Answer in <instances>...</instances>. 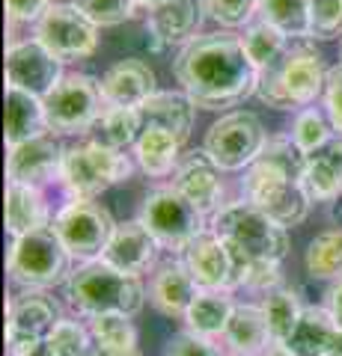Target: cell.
<instances>
[{
	"mask_svg": "<svg viewBox=\"0 0 342 356\" xmlns=\"http://www.w3.org/2000/svg\"><path fill=\"white\" fill-rule=\"evenodd\" d=\"M182 92L203 110L235 107L256 95V65L250 63L244 42L233 33H203L179 51L173 63Z\"/></svg>",
	"mask_w": 342,
	"mask_h": 356,
	"instance_id": "1",
	"label": "cell"
},
{
	"mask_svg": "<svg viewBox=\"0 0 342 356\" xmlns=\"http://www.w3.org/2000/svg\"><path fill=\"white\" fill-rule=\"evenodd\" d=\"M65 297L86 318L110 315V312L137 315L146 303V288H143L140 276L123 273L98 259L75 267L72 276L65 280Z\"/></svg>",
	"mask_w": 342,
	"mask_h": 356,
	"instance_id": "2",
	"label": "cell"
},
{
	"mask_svg": "<svg viewBox=\"0 0 342 356\" xmlns=\"http://www.w3.org/2000/svg\"><path fill=\"white\" fill-rule=\"evenodd\" d=\"M325 81H327V69L322 57L310 48L289 44V51L277 63L259 72L256 98L262 104L277 110L310 107L325 92Z\"/></svg>",
	"mask_w": 342,
	"mask_h": 356,
	"instance_id": "3",
	"label": "cell"
},
{
	"mask_svg": "<svg viewBox=\"0 0 342 356\" xmlns=\"http://www.w3.org/2000/svg\"><path fill=\"white\" fill-rule=\"evenodd\" d=\"M212 232H217L235 252L247 259L262 261H283L289 252V235L286 226L271 220L265 211L250 205L247 199L229 202L212 217Z\"/></svg>",
	"mask_w": 342,
	"mask_h": 356,
	"instance_id": "4",
	"label": "cell"
},
{
	"mask_svg": "<svg viewBox=\"0 0 342 356\" xmlns=\"http://www.w3.org/2000/svg\"><path fill=\"white\" fill-rule=\"evenodd\" d=\"M72 261L75 259L60 241L57 229L45 226L13 241L6 255V270L13 276V282L30 288V291H42V288H51L69 280Z\"/></svg>",
	"mask_w": 342,
	"mask_h": 356,
	"instance_id": "5",
	"label": "cell"
},
{
	"mask_svg": "<svg viewBox=\"0 0 342 356\" xmlns=\"http://www.w3.org/2000/svg\"><path fill=\"white\" fill-rule=\"evenodd\" d=\"M131 172H134V163L128 154H123V149H114L107 143H84V146L65 149L60 184L69 199H95L110 184L128 181Z\"/></svg>",
	"mask_w": 342,
	"mask_h": 356,
	"instance_id": "6",
	"label": "cell"
},
{
	"mask_svg": "<svg viewBox=\"0 0 342 356\" xmlns=\"http://www.w3.org/2000/svg\"><path fill=\"white\" fill-rule=\"evenodd\" d=\"M241 191H244V199L250 205H256L259 211H265L271 220H277L286 229L304 222L313 205L301 178L262 158H256V163L247 166Z\"/></svg>",
	"mask_w": 342,
	"mask_h": 356,
	"instance_id": "7",
	"label": "cell"
},
{
	"mask_svg": "<svg viewBox=\"0 0 342 356\" xmlns=\"http://www.w3.org/2000/svg\"><path fill=\"white\" fill-rule=\"evenodd\" d=\"M45 102V119L54 134H86L107 110L102 95V81L90 74H65L63 81L42 98Z\"/></svg>",
	"mask_w": 342,
	"mask_h": 356,
	"instance_id": "8",
	"label": "cell"
},
{
	"mask_svg": "<svg viewBox=\"0 0 342 356\" xmlns=\"http://www.w3.org/2000/svg\"><path fill=\"white\" fill-rule=\"evenodd\" d=\"M51 226L57 229V235L65 243L69 255L78 259L81 264L102 259L110 238L116 232V222L110 217V211L93 202V199H72V202H65L54 214Z\"/></svg>",
	"mask_w": 342,
	"mask_h": 356,
	"instance_id": "9",
	"label": "cell"
},
{
	"mask_svg": "<svg viewBox=\"0 0 342 356\" xmlns=\"http://www.w3.org/2000/svg\"><path fill=\"white\" fill-rule=\"evenodd\" d=\"M137 220L170 252H185L187 243L205 232V214H200L176 187H161L149 193L143 199Z\"/></svg>",
	"mask_w": 342,
	"mask_h": 356,
	"instance_id": "10",
	"label": "cell"
},
{
	"mask_svg": "<svg viewBox=\"0 0 342 356\" xmlns=\"http://www.w3.org/2000/svg\"><path fill=\"white\" fill-rule=\"evenodd\" d=\"M265 143H268V137H265L259 116L250 110H233L208 128L203 149L224 172H235L256 163Z\"/></svg>",
	"mask_w": 342,
	"mask_h": 356,
	"instance_id": "11",
	"label": "cell"
},
{
	"mask_svg": "<svg viewBox=\"0 0 342 356\" xmlns=\"http://www.w3.org/2000/svg\"><path fill=\"white\" fill-rule=\"evenodd\" d=\"M36 39L60 63L93 57L98 48V27L75 3H54L36 21Z\"/></svg>",
	"mask_w": 342,
	"mask_h": 356,
	"instance_id": "12",
	"label": "cell"
},
{
	"mask_svg": "<svg viewBox=\"0 0 342 356\" xmlns=\"http://www.w3.org/2000/svg\"><path fill=\"white\" fill-rule=\"evenodd\" d=\"M57 303L39 291H27L6 306V353L36 356L57 327Z\"/></svg>",
	"mask_w": 342,
	"mask_h": 356,
	"instance_id": "13",
	"label": "cell"
},
{
	"mask_svg": "<svg viewBox=\"0 0 342 356\" xmlns=\"http://www.w3.org/2000/svg\"><path fill=\"white\" fill-rule=\"evenodd\" d=\"M63 77V63L39 39L13 42L6 48V86L45 98Z\"/></svg>",
	"mask_w": 342,
	"mask_h": 356,
	"instance_id": "14",
	"label": "cell"
},
{
	"mask_svg": "<svg viewBox=\"0 0 342 356\" xmlns=\"http://www.w3.org/2000/svg\"><path fill=\"white\" fill-rule=\"evenodd\" d=\"M63 154L65 149L60 146L57 134L45 131L39 137H33L21 146H13L6 154V178L15 184H30V187H42L60 178V166H63Z\"/></svg>",
	"mask_w": 342,
	"mask_h": 356,
	"instance_id": "15",
	"label": "cell"
},
{
	"mask_svg": "<svg viewBox=\"0 0 342 356\" xmlns=\"http://www.w3.org/2000/svg\"><path fill=\"white\" fill-rule=\"evenodd\" d=\"M220 166L208 158V152L182 154L179 166L173 172V187L191 202L200 214L215 217L224 208V181H220Z\"/></svg>",
	"mask_w": 342,
	"mask_h": 356,
	"instance_id": "16",
	"label": "cell"
},
{
	"mask_svg": "<svg viewBox=\"0 0 342 356\" xmlns=\"http://www.w3.org/2000/svg\"><path fill=\"white\" fill-rule=\"evenodd\" d=\"M185 267L200 288L208 291H233V255L217 232L196 235L182 252Z\"/></svg>",
	"mask_w": 342,
	"mask_h": 356,
	"instance_id": "17",
	"label": "cell"
},
{
	"mask_svg": "<svg viewBox=\"0 0 342 356\" xmlns=\"http://www.w3.org/2000/svg\"><path fill=\"white\" fill-rule=\"evenodd\" d=\"M158 250L161 243L155 241V235L140 220H128V222H116V232L107 243L102 261H107L110 267H116L123 273L140 276L155 264Z\"/></svg>",
	"mask_w": 342,
	"mask_h": 356,
	"instance_id": "18",
	"label": "cell"
},
{
	"mask_svg": "<svg viewBox=\"0 0 342 356\" xmlns=\"http://www.w3.org/2000/svg\"><path fill=\"white\" fill-rule=\"evenodd\" d=\"M205 3L203 0H167L158 9L149 13L146 30L152 39V48H164V44H176V42H191L196 33H200V24L205 18Z\"/></svg>",
	"mask_w": 342,
	"mask_h": 356,
	"instance_id": "19",
	"label": "cell"
},
{
	"mask_svg": "<svg viewBox=\"0 0 342 356\" xmlns=\"http://www.w3.org/2000/svg\"><path fill=\"white\" fill-rule=\"evenodd\" d=\"M155 92V72L137 57L110 65L102 77V95L107 107H140Z\"/></svg>",
	"mask_w": 342,
	"mask_h": 356,
	"instance_id": "20",
	"label": "cell"
},
{
	"mask_svg": "<svg viewBox=\"0 0 342 356\" xmlns=\"http://www.w3.org/2000/svg\"><path fill=\"white\" fill-rule=\"evenodd\" d=\"M200 291L203 288L196 285V280L185 267V261H170V264H164L155 276H152L149 303L167 318H185Z\"/></svg>",
	"mask_w": 342,
	"mask_h": 356,
	"instance_id": "21",
	"label": "cell"
},
{
	"mask_svg": "<svg viewBox=\"0 0 342 356\" xmlns=\"http://www.w3.org/2000/svg\"><path fill=\"white\" fill-rule=\"evenodd\" d=\"M301 184L313 202H330L342 193V137H330L322 149L306 154Z\"/></svg>",
	"mask_w": 342,
	"mask_h": 356,
	"instance_id": "22",
	"label": "cell"
},
{
	"mask_svg": "<svg viewBox=\"0 0 342 356\" xmlns=\"http://www.w3.org/2000/svg\"><path fill=\"white\" fill-rule=\"evenodd\" d=\"M224 341L233 356H265V350L274 344L268 321H265L262 306L253 303H238L233 318L226 324Z\"/></svg>",
	"mask_w": 342,
	"mask_h": 356,
	"instance_id": "23",
	"label": "cell"
},
{
	"mask_svg": "<svg viewBox=\"0 0 342 356\" xmlns=\"http://www.w3.org/2000/svg\"><path fill=\"white\" fill-rule=\"evenodd\" d=\"M336 332L339 327L327 309L306 306L301 312V318H297L295 330L289 332V339L283 341V348L292 356H327Z\"/></svg>",
	"mask_w": 342,
	"mask_h": 356,
	"instance_id": "24",
	"label": "cell"
},
{
	"mask_svg": "<svg viewBox=\"0 0 342 356\" xmlns=\"http://www.w3.org/2000/svg\"><path fill=\"white\" fill-rule=\"evenodd\" d=\"M45 131H51L45 119V102L24 89L6 86V149L21 146Z\"/></svg>",
	"mask_w": 342,
	"mask_h": 356,
	"instance_id": "25",
	"label": "cell"
},
{
	"mask_svg": "<svg viewBox=\"0 0 342 356\" xmlns=\"http://www.w3.org/2000/svg\"><path fill=\"white\" fill-rule=\"evenodd\" d=\"M51 211L42 199L39 187L6 181V232L13 238L30 235L36 229L51 226Z\"/></svg>",
	"mask_w": 342,
	"mask_h": 356,
	"instance_id": "26",
	"label": "cell"
},
{
	"mask_svg": "<svg viewBox=\"0 0 342 356\" xmlns=\"http://www.w3.org/2000/svg\"><path fill=\"white\" fill-rule=\"evenodd\" d=\"M137 110H140L143 128H167L185 143L187 134H191V128H194L196 104L185 92H155Z\"/></svg>",
	"mask_w": 342,
	"mask_h": 356,
	"instance_id": "27",
	"label": "cell"
},
{
	"mask_svg": "<svg viewBox=\"0 0 342 356\" xmlns=\"http://www.w3.org/2000/svg\"><path fill=\"white\" fill-rule=\"evenodd\" d=\"M134 161L152 178H164L176 172L182 161V140L167 128H143L134 143Z\"/></svg>",
	"mask_w": 342,
	"mask_h": 356,
	"instance_id": "28",
	"label": "cell"
},
{
	"mask_svg": "<svg viewBox=\"0 0 342 356\" xmlns=\"http://www.w3.org/2000/svg\"><path fill=\"white\" fill-rule=\"evenodd\" d=\"M235 306L238 303H233L229 291H208V288H203L182 321H185L187 332H194V336L215 339V336H224L226 332V324H229V318H233Z\"/></svg>",
	"mask_w": 342,
	"mask_h": 356,
	"instance_id": "29",
	"label": "cell"
},
{
	"mask_svg": "<svg viewBox=\"0 0 342 356\" xmlns=\"http://www.w3.org/2000/svg\"><path fill=\"white\" fill-rule=\"evenodd\" d=\"M241 42H244V51H247L250 63L256 65V72L274 65L286 51H289V44H292V39L286 36L283 30H277L274 24H268V21L250 24V27L244 30V36H241Z\"/></svg>",
	"mask_w": 342,
	"mask_h": 356,
	"instance_id": "30",
	"label": "cell"
},
{
	"mask_svg": "<svg viewBox=\"0 0 342 356\" xmlns=\"http://www.w3.org/2000/svg\"><path fill=\"white\" fill-rule=\"evenodd\" d=\"M262 312H265V321H268V330H271V339L274 344H283L289 339V332L295 330L297 318H301V300L292 288H274V291L265 294L262 300Z\"/></svg>",
	"mask_w": 342,
	"mask_h": 356,
	"instance_id": "31",
	"label": "cell"
},
{
	"mask_svg": "<svg viewBox=\"0 0 342 356\" xmlns=\"http://www.w3.org/2000/svg\"><path fill=\"white\" fill-rule=\"evenodd\" d=\"M262 21L283 30L292 42L310 39V0H262Z\"/></svg>",
	"mask_w": 342,
	"mask_h": 356,
	"instance_id": "32",
	"label": "cell"
},
{
	"mask_svg": "<svg viewBox=\"0 0 342 356\" xmlns=\"http://www.w3.org/2000/svg\"><path fill=\"white\" fill-rule=\"evenodd\" d=\"M306 270L313 280H339L342 276V229L316 235L306 247Z\"/></svg>",
	"mask_w": 342,
	"mask_h": 356,
	"instance_id": "33",
	"label": "cell"
},
{
	"mask_svg": "<svg viewBox=\"0 0 342 356\" xmlns=\"http://www.w3.org/2000/svg\"><path fill=\"white\" fill-rule=\"evenodd\" d=\"M98 125H102V143L114 149L134 146L143 134V119L137 107H107L98 119Z\"/></svg>",
	"mask_w": 342,
	"mask_h": 356,
	"instance_id": "34",
	"label": "cell"
},
{
	"mask_svg": "<svg viewBox=\"0 0 342 356\" xmlns=\"http://www.w3.org/2000/svg\"><path fill=\"white\" fill-rule=\"evenodd\" d=\"M90 332L98 348L107 350H137V330L131 324V315H95L90 318Z\"/></svg>",
	"mask_w": 342,
	"mask_h": 356,
	"instance_id": "35",
	"label": "cell"
},
{
	"mask_svg": "<svg viewBox=\"0 0 342 356\" xmlns=\"http://www.w3.org/2000/svg\"><path fill=\"white\" fill-rule=\"evenodd\" d=\"M45 348H48L51 356H90L93 348H95V339H93L90 327L78 324V321L60 318L57 327L51 330Z\"/></svg>",
	"mask_w": 342,
	"mask_h": 356,
	"instance_id": "36",
	"label": "cell"
},
{
	"mask_svg": "<svg viewBox=\"0 0 342 356\" xmlns=\"http://www.w3.org/2000/svg\"><path fill=\"white\" fill-rule=\"evenodd\" d=\"M289 137L295 140V146L301 149L304 154H310L316 149H322L325 143L334 137V125L330 119L316 107H304L301 113L295 116V125H292V134Z\"/></svg>",
	"mask_w": 342,
	"mask_h": 356,
	"instance_id": "37",
	"label": "cell"
},
{
	"mask_svg": "<svg viewBox=\"0 0 342 356\" xmlns=\"http://www.w3.org/2000/svg\"><path fill=\"white\" fill-rule=\"evenodd\" d=\"M95 27H116L134 18L137 0H72Z\"/></svg>",
	"mask_w": 342,
	"mask_h": 356,
	"instance_id": "38",
	"label": "cell"
},
{
	"mask_svg": "<svg viewBox=\"0 0 342 356\" xmlns=\"http://www.w3.org/2000/svg\"><path fill=\"white\" fill-rule=\"evenodd\" d=\"M342 36V0H310V39Z\"/></svg>",
	"mask_w": 342,
	"mask_h": 356,
	"instance_id": "39",
	"label": "cell"
},
{
	"mask_svg": "<svg viewBox=\"0 0 342 356\" xmlns=\"http://www.w3.org/2000/svg\"><path fill=\"white\" fill-rule=\"evenodd\" d=\"M208 18H215L224 27H244L259 13L262 0H203Z\"/></svg>",
	"mask_w": 342,
	"mask_h": 356,
	"instance_id": "40",
	"label": "cell"
},
{
	"mask_svg": "<svg viewBox=\"0 0 342 356\" xmlns=\"http://www.w3.org/2000/svg\"><path fill=\"white\" fill-rule=\"evenodd\" d=\"M325 107H327V119L334 125L336 134H342V63L327 69V81H325Z\"/></svg>",
	"mask_w": 342,
	"mask_h": 356,
	"instance_id": "41",
	"label": "cell"
},
{
	"mask_svg": "<svg viewBox=\"0 0 342 356\" xmlns=\"http://www.w3.org/2000/svg\"><path fill=\"white\" fill-rule=\"evenodd\" d=\"M164 356H220V350L212 344V339H203V336H194V332H179Z\"/></svg>",
	"mask_w": 342,
	"mask_h": 356,
	"instance_id": "42",
	"label": "cell"
},
{
	"mask_svg": "<svg viewBox=\"0 0 342 356\" xmlns=\"http://www.w3.org/2000/svg\"><path fill=\"white\" fill-rule=\"evenodd\" d=\"M51 6V0H6V18L13 24H30V21H39Z\"/></svg>",
	"mask_w": 342,
	"mask_h": 356,
	"instance_id": "43",
	"label": "cell"
},
{
	"mask_svg": "<svg viewBox=\"0 0 342 356\" xmlns=\"http://www.w3.org/2000/svg\"><path fill=\"white\" fill-rule=\"evenodd\" d=\"M327 312H330V315H334L336 327L342 330V276H339L336 285L330 288V294H327Z\"/></svg>",
	"mask_w": 342,
	"mask_h": 356,
	"instance_id": "44",
	"label": "cell"
},
{
	"mask_svg": "<svg viewBox=\"0 0 342 356\" xmlns=\"http://www.w3.org/2000/svg\"><path fill=\"white\" fill-rule=\"evenodd\" d=\"M330 220H334L336 226L342 229V193L336 199H330Z\"/></svg>",
	"mask_w": 342,
	"mask_h": 356,
	"instance_id": "45",
	"label": "cell"
},
{
	"mask_svg": "<svg viewBox=\"0 0 342 356\" xmlns=\"http://www.w3.org/2000/svg\"><path fill=\"white\" fill-rule=\"evenodd\" d=\"M90 356H140V353L137 350H107V348H98L95 344Z\"/></svg>",
	"mask_w": 342,
	"mask_h": 356,
	"instance_id": "46",
	"label": "cell"
},
{
	"mask_svg": "<svg viewBox=\"0 0 342 356\" xmlns=\"http://www.w3.org/2000/svg\"><path fill=\"white\" fill-rule=\"evenodd\" d=\"M327 356H342V330L336 332V339H334V344H330V353Z\"/></svg>",
	"mask_w": 342,
	"mask_h": 356,
	"instance_id": "47",
	"label": "cell"
},
{
	"mask_svg": "<svg viewBox=\"0 0 342 356\" xmlns=\"http://www.w3.org/2000/svg\"><path fill=\"white\" fill-rule=\"evenodd\" d=\"M265 356H292L289 350H286L283 348V344H271V348L268 350H265Z\"/></svg>",
	"mask_w": 342,
	"mask_h": 356,
	"instance_id": "48",
	"label": "cell"
},
{
	"mask_svg": "<svg viewBox=\"0 0 342 356\" xmlns=\"http://www.w3.org/2000/svg\"><path fill=\"white\" fill-rule=\"evenodd\" d=\"M161 3H167V0H137V6L140 9H149V13H152V9H158Z\"/></svg>",
	"mask_w": 342,
	"mask_h": 356,
	"instance_id": "49",
	"label": "cell"
},
{
	"mask_svg": "<svg viewBox=\"0 0 342 356\" xmlns=\"http://www.w3.org/2000/svg\"><path fill=\"white\" fill-rule=\"evenodd\" d=\"M339 63H342V42H339Z\"/></svg>",
	"mask_w": 342,
	"mask_h": 356,
	"instance_id": "50",
	"label": "cell"
}]
</instances>
